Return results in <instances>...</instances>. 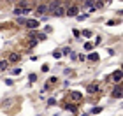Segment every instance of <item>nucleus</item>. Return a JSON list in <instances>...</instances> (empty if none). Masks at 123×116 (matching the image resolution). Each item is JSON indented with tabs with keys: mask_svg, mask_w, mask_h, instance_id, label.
I'll use <instances>...</instances> for the list:
<instances>
[{
	"mask_svg": "<svg viewBox=\"0 0 123 116\" xmlns=\"http://www.w3.org/2000/svg\"><path fill=\"white\" fill-rule=\"evenodd\" d=\"M83 35H85V37H88V39H90V37H92V32H90V30H83Z\"/></svg>",
	"mask_w": 123,
	"mask_h": 116,
	"instance_id": "ddd939ff",
	"label": "nucleus"
},
{
	"mask_svg": "<svg viewBox=\"0 0 123 116\" xmlns=\"http://www.w3.org/2000/svg\"><path fill=\"white\" fill-rule=\"evenodd\" d=\"M88 60H92V62H98L100 56H98V53H92L90 56H88Z\"/></svg>",
	"mask_w": 123,
	"mask_h": 116,
	"instance_id": "9b49d317",
	"label": "nucleus"
},
{
	"mask_svg": "<svg viewBox=\"0 0 123 116\" xmlns=\"http://www.w3.org/2000/svg\"><path fill=\"white\" fill-rule=\"evenodd\" d=\"M35 11H37V14H44L48 11V4H39Z\"/></svg>",
	"mask_w": 123,
	"mask_h": 116,
	"instance_id": "1a4fd4ad",
	"label": "nucleus"
},
{
	"mask_svg": "<svg viewBox=\"0 0 123 116\" xmlns=\"http://www.w3.org/2000/svg\"><path fill=\"white\" fill-rule=\"evenodd\" d=\"M33 81H37V74H30V83H33Z\"/></svg>",
	"mask_w": 123,
	"mask_h": 116,
	"instance_id": "a211bd4d",
	"label": "nucleus"
},
{
	"mask_svg": "<svg viewBox=\"0 0 123 116\" xmlns=\"http://www.w3.org/2000/svg\"><path fill=\"white\" fill-rule=\"evenodd\" d=\"M86 16H88V14H77V19H79V21H85Z\"/></svg>",
	"mask_w": 123,
	"mask_h": 116,
	"instance_id": "4468645a",
	"label": "nucleus"
},
{
	"mask_svg": "<svg viewBox=\"0 0 123 116\" xmlns=\"http://www.w3.org/2000/svg\"><path fill=\"white\" fill-rule=\"evenodd\" d=\"M65 14H67V16H77V14H79V5H70V7H65Z\"/></svg>",
	"mask_w": 123,
	"mask_h": 116,
	"instance_id": "20e7f679",
	"label": "nucleus"
},
{
	"mask_svg": "<svg viewBox=\"0 0 123 116\" xmlns=\"http://www.w3.org/2000/svg\"><path fill=\"white\" fill-rule=\"evenodd\" d=\"M51 12H53V16H56V18H60V16H65V5L60 4L58 7H55V9L51 11Z\"/></svg>",
	"mask_w": 123,
	"mask_h": 116,
	"instance_id": "39448f33",
	"label": "nucleus"
},
{
	"mask_svg": "<svg viewBox=\"0 0 123 116\" xmlns=\"http://www.w3.org/2000/svg\"><path fill=\"white\" fill-rule=\"evenodd\" d=\"M100 111H102V107H93V109H92V113H93V114H98Z\"/></svg>",
	"mask_w": 123,
	"mask_h": 116,
	"instance_id": "dca6fc26",
	"label": "nucleus"
},
{
	"mask_svg": "<svg viewBox=\"0 0 123 116\" xmlns=\"http://www.w3.org/2000/svg\"><path fill=\"white\" fill-rule=\"evenodd\" d=\"M18 23H19V25H25V23H26V19H25V18H19V19H18Z\"/></svg>",
	"mask_w": 123,
	"mask_h": 116,
	"instance_id": "4be33fe9",
	"label": "nucleus"
},
{
	"mask_svg": "<svg viewBox=\"0 0 123 116\" xmlns=\"http://www.w3.org/2000/svg\"><path fill=\"white\" fill-rule=\"evenodd\" d=\"M98 90H100V88H98L97 83H92V85H88V88H86V92L90 93V95H95V93H98Z\"/></svg>",
	"mask_w": 123,
	"mask_h": 116,
	"instance_id": "0eeeda50",
	"label": "nucleus"
},
{
	"mask_svg": "<svg viewBox=\"0 0 123 116\" xmlns=\"http://www.w3.org/2000/svg\"><path fill=\"white\" fill-rule=\"evenodd\" d=\"M72 34H74V37H77V39H79V35H81V32H79V30H74V32H72Z\"/></svg>",
	"mask_w": 123,
	"mask_h": 116,
	"instance_id": "412c9836",
	"label": "nucleus"
},
{
	"mask_svg": "<svg viewBox=\"0 0 123 116\" xmlns=\"http://www.w3.org/2000/svg\"><path fill=\"white\" fill-rule=\"evenodd\" d=\"M111 97H113V98H121V97H123V88H121V85H116V86L113 88Z\"/></svg>",
	"mask_w": 123,
	"mask_h": 116,
	"instance_id": "7ed1b4c3",
	"label": "nucleus"
},
{
	"mask_svg": "<svg viewBox=\"0 0 123 116\" xmlns=\"http://www.w3.org/2000/svg\"><path fill=\"white\" fill-rule=\"evenodd\" d=\"M48 106H56V100H55V98H49V100H48Z\"/></svg>",
	"mask_w": 123,
	"mask_h": 116,
	"instance_id": "f3484780",
	"label": "nucleus"
},
{
	"mask_svg": "<svg viewBox=\"0 0 123 116\" xmlns=\"http://www.w3.org/2000/svg\"><path fill=\"white\" fill-rule=\"evenodd\" d=\"M85 49H86V51H92V49H93V46H92L90 42H86V44H85Z\"/></svg>",
	"mask_w": 123,
	"mask_h": 116,
	"instance_id": "2eb2a0df",
	"label": "nucleus"
},
{
	"mask_svg": "<svg viewBox=\"0 0 123 116\" xmlns=\"http://www.w3.org/2000/svg\"><path fill=\"white\" fill-rule=\"evenodd\" d=\"M25 26H26V28H28V30L32 32V30H35L37 26H39V21H35V19H26Z\"/></svg>",
	"mask_w": 123,
	"mask_h": 116,
	"instance_id": "6e6552de",
	"label": "nucleus"
},
{
	"mask_svg": "<svg viewBox=\"0 0 123 116\" xmlns=\"http://www.w3.org/2000/svg\"><path fill=\"white\" fill-rule=\"evenodd\" d=\"M53 56H55V58H60L62 53H60V51H53Z\"/></svg>",
	"mask_w": 123,
	"mask_h": 116,
	"instance_id": "aec40b11",
	"label": "nucleus"
},
{
	"mask_svg": "<svg viewBox=\"0 0 123 116\" xmlns=\"http://www.w3.org/2000/svg\"><path fill=\"white\" fill-rule=\"evenodd\" d=\"M81 116H86V114H85V113H83V114H81Z\"/></svg>",
	"mask_w": 123,
	"mask_h": 116,
	"instance_id": "5701e85b",
	"label": "nucleus"
},
{
	"mask_svg": "<svg viewBox=\"0 0 123 116\" xmlns=\"http://www.w3.org/2000/svg\"><path fill=\"white\" fill-rule=\"evenodd\" d=\"M9 67V63H7V60H0V70H5Z\"/></svg>",
	"mask_w": 123,
	"mask_h": 116,
	"instance_id": "f8f14e48",
	"label": "nucleus"
},
{
	"mask_svg": "<svg viewBox=\"0 0 123 116\" xmlns=\"http://www.w3.org/2000/svg\"><path fill=\"white\" fill-rule=\"evenodd\" d=\"M121 79H123V72L118 69V70H114L113 74H111V81L116 83V85H121Z\"/></svg>",
	"mask_w": 123,
	"mask_h": 116,
	"instance_id": "f257e3e1",
	"label": "nucleus"
},
{
	"mask_svg": "<svg viewBox=\"0 0 123 116\" xmlns=\"http://www.w3.org/2000/svg\"><path fill=\"white\" fill-rule=\"evenodd\" d=\"M19 60H21V55L19 53H11L9 58H7V63H16V62H19Z\"/></svg>",
	"mask_w": 123,
	"mask_h": 116,
	"instance_id": "423d86ee",
	"label": "nucleus"
},
{
	"mask_svg": "<svg viewBox=\"0 0 123 116\" xmlns=\"http://www.w3.org/2000/svg\"><path fill=\"white\" fill-rule=\"evenodd\" d=\"M63 107L67 109V111H70V113H77V106L76 104H65Z\"/></svg>",
	"mask_w": 123,
	"mask_h": 116,
	"instance_id": "9d476101",
	"label": "nucleus"
},
{
	"mask_svg": "<svg viewBox=\"0 0 123 116\" xmlns=\"http://www.w3.org/2000/svg\"><path fill=\"white\" fill-rule=\"evenodd\" d=\"M70 53V48H63V51H62V55H69Z\"/></svg>",
	"mask_w": 123,
	"mask_h": 116,
	"instance_id": "6ab92c4d",
	"label": "nucleus"
},
{
	"mask_svg": "<svg viewBox=\"0 0 123 116\" xmlns=\"http://www.w3.org/2000/svg\"><path fill=\"white\" fill-rule=\"evenodd\" d=\"M69 100L76 102V104H77V102H81V100H83V93H81V92H76V90H74V92H70V93H69Z\"/></svg>",
	"mask_w": 123,
	"mask_h": 116,
	"instance_id": "f03ea898",
	"label": "nucleus"
}]
</instances>
